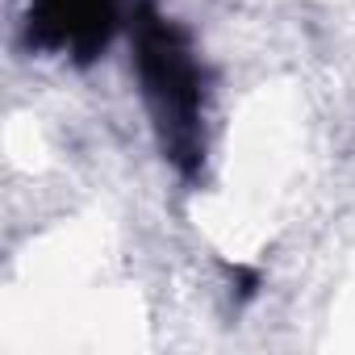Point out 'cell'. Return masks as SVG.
<instances>
[{
	"label": "cell",
	"instance_id": "1",
	"mask_svg": "<svg viewBox=\"0 0 355 355\" xmlns=\"http://www.w3.org/2000/svg\"><path fill=\"white\" fill-rule=\"evenodd\" d=\"M134 71H138L142 101H146L163 159L180 171V180H201L209 71L189 30L163 17L155 9V0L134 5Z\"/></svg>",
	"mask_w": 355,
	"mask_h": 355
},
{
	"label": "cell",
	"instance_id": "2",
	"mask_svg": "<svg viewBox=\"0 0 355 355\" xmlns=\"http://www.w3.org/2000/svg\"><path fill=\"white\" fill-rule=\"evenodd\" d=\"M121 21V0H26V42L80 67L105 55Z\"/></svg>",
	"mask_w": 355,
	"mask_h": 355
}]
</instances>
